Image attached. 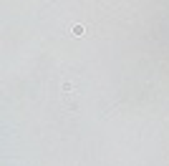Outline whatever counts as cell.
I'll list each match as a JSON object with an SVG mask.
<instances>
[{
    "label": "cell",
    "instance_id": "1",
    "mask_svg": "<svg viewBox=\"0 0 169 166\" xmlns=\"http://www.w3.org/2000/svg\"><path fill=\"white\" fill-rule=\"evenodd\" d=\"M71 33L76 35V38H78V35H83V25H73V28H71Z\"/></svg>",
    "mask_w": 169,
    "mask_h": 166
}]
</instances>
